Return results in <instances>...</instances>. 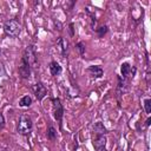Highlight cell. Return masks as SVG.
Returning a JSON list of instances; mask_svg holds the SVG:
<instances>
[{"label": "cell", "instance_id": "cell-16", "mask_svg": "<svg viewBox=\"0 0 151 151\" xmlns=\"http://www.w3.org/2000/svg\"><path fill=\"white\" fill-rule=\"evenodd\" d=\"M96 32H97V34H98L99 38H103V37L109 32V27H107L106 25H105V26H100L99 28L96 29Z\"/></svg>", "mask_w": 151, "mask_h": 151}, {"label": "cell", "instance_id": "cell-20", "mask_svg": "<svg viewBox=\"0 0 151 151\" xmlns=\"http://www.w3.org/2000/svg\"><path fill=\"white\" fill-rule=\"evenodd\" d=\"M73 27H74V25L71 22V24L68 25V31H70V34H71V37H73V35H74V31H73L74 28H73Z\"/></svg>", "mask_w": 151, "mask_h": 151}, {"label": "cell", "instance_id": "cell-23", "mask_svg": "<svg viewBox=\"0 0 151 151\" xmlns=\"http://www.w3.org/2000/svg\"><path fill=\"white\" fill-rule=\"evenodd\" d=\"M150 122H151V118H150V117H149V118H147V119H146V122H145V127H147V126H149V125H150Z\"/></svg>", "mask_w": 151, "mask_h": 151}, {"label": "cell", "instance_id": "cell-15", "mask_svg": "<svg viewBox=\"0 0 151 151\" xmlns=\"http://www.w3.org/2000/svg\"><path fill=\"white\" fill-rule=\"evenodd\" d=\"M46 136H47V139L51 140V142H54L55 138H57V130L52 126V125H48L47 127V132H46Z\"/></svg>", "mask_w": 151, "mask_h": 151}, {"label": "cell", "instance_id": "cell-1", "mask_svg": "<svg viewBox=\"0 0 151 151\" xmlns=\"http://www.w3.org/2000/svg\"><path fill=\"white\" fill-rule=\"evenodd\" d=\"M32 127H33L32 118L26 113L20 114L18 124H17V132L22 134V136H27L32 131Z\"/></svg>", "mask_w": 151, "mask_h": 151}, {"label": "cell", "instance_id": "cell-11", "mask_svg": "<svg viewBox=\"0 0 151 151\" xmlns=\"http://www.w3.org/2000/svg\"><path fill=\"white\" fill-rule=\"evenodd\" d=\"M93 132L97 134V136H105L106 133H107V130H106V127L104 126V124L101 123V122H97V123H94V125H93Z\"/></svg>", "mask_w": 151, "mask_h": 151}, {"label": "cell", "instance_id": "cell-3", "mask_svg": "<svg viewBox=\"0 0 151 151\" xmlns=\"http://www.w3.org/2000/svg\"><path fill=\"white\" fill-rule=\"evenodd\" d=\"M52 103V113H53V118L58 122L59 124V129L63 127V118H64V106L61 104V100L59 98H52L51 99Z\"/></svg>", "mask_w": 151, "mask_h": 151}, {"label": "cell", "instance_id": "cell-19", "mask_svg": "<svg viewBox=\"0 0 151 151\" xmlns=\"http://www.w3.org/2000/svg\"><path fill=\"white\" fill-rule=\"evenodd\" d=\"M5 126V117L2 113H0V130Z\"/></svg>", "mask_w": 151, "mask_h": 151}, {"label": "cell", "instance_id": "cell-18", "mask_svg": "<svg viewBox=\"0 0 151 151\" xmlns=\"http://www.w3.org/2000/svg\"><path fill=\"white\" fill-rule=\"evenodd\" d=\"M144 110L147 114H150V112H151V99L150 98L144 99Z\"/></svg>", "mask_w": 151, "mask_h": 151}, {"label": "cell", "instance_id": "cell-22", "mask_svg": "<svg viewBox=\"0 0 151 151\" xmlns=\"http://www.w3.org/2000/svg\"><path fill=\"white\" fill-rule=\"evenodd\" d=\"M1 76H5V71H4V67L0 65V78H1Z\"/></svg>", "mask_w": 151, "mask_h": 151}, {"label": "cell", "instance_id": "cell-14", "mask_svg": "<svg viewBox=\"0 0 151 151\" xmlns=\"http://www.w3.org/2000/svg\"><path fill=\"white\" fill-rule=\"evenodd\" d=\"M31 105H32V98H31V96L26 94V96H24V97H21L19 99V106L20 107H28Z\"/></svg>", "mask_w": 151, "mask_h": 151}, {"label": "cell", "instance_id": "cell-2", "mask_svg": "<svg viewBox=\"0 0 151 151\" xmlns=\"http://www.w3.org/2000/svg\"><path fill=\"white\" fill-rule=\"evenodd\" d=\"M4 32L8 37L17 38L21 33V24L17 19H9L4 24Z\"/></svg>", "mask_w": 151, "mask_h": 151}, {"label": "cell", "instance_id": "cell-24", "mask_svg": "<svg viewBox=\"0 0 151 151\" xmlns=\"http://www.w3.org/2000/svg\"><path fill=\"white\" fill-rule=\"evenodd\" d=\"M1 151H11L9 149H4V150H1Z\"/></svg>", "mask_w": 151, "mask_h": 151}, {"label": "cell", "instance_id": "cell-8", "mask_svg": "<svg viewBox=\"0 0 151 151\" xmlns=\"http://www.w3.org/2000/svg\"><path fill=\"white\" fill-rule=\"evenodd\" d=\"M92 143H93L96 151H105V144H106L105 136H97Z\"/></svg>", "mask_w": 151, "mask_h": 151}, {"label": "cell", "instance_id": "cell-17", "mask_svg": "<svg viewBox=\"0 0 151 151\" xmlns=\"http://www.w3.org/2000/svg\"><path fill=\"white\" fill-rule=\"evenodd\" d=\"M76 50L79 52L80 55H84L85 54V44L83 41H79L76 44Z\"/></svg>", "mask_w": 151, "mask_h": 151}, {"label": "cell", "instance_id": "cell-5", "mask_svg": "<svg viewBox=\"0 0 151 151\" xmlns=\"http://www.w3.org/2000/svg\"><path fill=\"white\" fill-rule=\"evenodd\" d=\"M18 72H19V76L22 79H28L31 77L32 67H31V65L28 64V61L24 57H21V59H20V65L18 67Z\"/></svg>", "mask_w": 151, "mask_h": 151}, {"label": "cell", "instance_id": "cell-6", "mask_svg": "<svg viewBox=\"0 0 151 151\" xmlns=\"http://www.w3.org/2000/svg\"><path fill=\"white\" fill-rule=\"evenodd\" d=\"M33 91H34V94H35L37 100H39V101H41L47 96V88L44 85V83H41V81H38L33 86Z\"/></svg>", "mask_w": 151, "mask_h": 151}, {"label": "cell", "instance_id": "cell-9", "mask_svg": "<svg viewBox=\"0 0 151 151\" xmlns=\"http://www.w3.org/2000/svg\"><path fill=\"white\" fill-rule=\"evenodd\" d=\"M87 72H88L93 78H101L103 74H104L103 68H101L100 66H98V65H92V66H90V67L87 68Z\"/></svg>", "mask_w": 151, "mask_h": 151}, {"label": "cell", "instance_id": "cell-21", "mask_svg": "<svg viewBox=\"0 0 151 151\" xmlns=\"http://www.w3.org/2000/svg\"><path fill=\"white\" fill-rule=\"evenodd\" d=\"M136 71H137V68H136L134 66H131V71H130V74H131L132 77H134V74H136Z\"/></svg>", "mask_w": 151, "mask_h": 151}, {"label": "cell", "instance_id": "cell-12", "mask_svg": "<svg viewBox=\"0 0 151 151\" xmlns=\"http://www.w3.org/2000/svg\"><path fill=\"white\" fill-rule=\"evenodd\" d=\"M118 86H117V92H118V94L120 96V94H123V93H125L126 91H127V85H126V81H125V79L123 78V77H120V76H118Z\"/></svg>", "mask_w": 151, "mask_h": 151}, {"label": "cell", "instance_id": "cell-4", "mask_svg": "<svg viewBox=\"0 0 151 151\" xmlns=\"http://www.w3.org/2000/svg\"><path fill=\"white\" fill-rule=\"evenodd\" d=\"M22 57L28 61V64L31 65V67H34V65L37 64V51H35V46L33 44H29L26 47Z\"/></svg>", "mask_w": 151, "mask_h": 151}, {"label": "cell", "instance_id": "cell-7", "mask_svg": "<svg viewBox=\"0 0 151 151\" xmlns=\"http://www.w3.org/2000/svg\"><path fill=\"white\" fill-rule=\"evenodd\" d=\"M57 48H58V51L60 52V54H61L63 57L66 55L67 48H68V42H67V40H66L64 37H59V38L57 39Z\"/></svg>", "mask_w": 151, "mask_h": 151}, {"label": "cell", "instance_id": "cell-10", "mask_svg": "<svg viewBox=\"0 0 151 151\" xmlns=\"http://www.w3.org/2000/svg\"><path fill=\"white\" fill-rule=\"evenodd\" d=\"M48 68H50V73H51L52 76H54V77L59 76V74L63 72V67L60 66V64H59V63H57V61H54V60L50 63Z\"/></svg>", "mask_w": 151, "mask_h": 151}, {"label": "cell", "instance_id": "cell-13", "mask_svg": "<svg viewBox=\"0 0 151 151\" xmlns=\"http://www.w3.org/2000/svg\"><path fill=\"white\" fill-rule=\"evenodd\" d=\"M130 71H131V65H130V63L125 61V63H123V64L120 65V73H122L120 77H123L124 79L130 74Z\"/></svg>", "mask_w": 151, "mask_h": 151}]
</instances>
